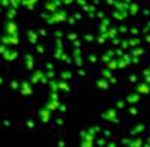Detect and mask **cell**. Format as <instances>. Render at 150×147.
I'll return each mask as SVG.
<instances>
[{
	"instance_id": "d6a6232c",
	"label": "cell",
	"mask_w": 150,
	"mask_h": 147,
	"mask_svg": "<svg viewBox=\"0 0 150 147\" xmlns=\"http://www.w3.org/2000/svg\"><path fill=\"white\" fill-rule=\"evenodd\" d=\"M38 33H39V35H41V36H45V30H44V29H41V30L38 32Z\"/></svg>"
},
{
	"instance_id": "8d00e7d4",
	"label": "cell",
	"mask_w": 150,
	"mask_h": 147,
	"mask_svg": "<svg viewBox=\"0 0 150 147\" xmlns=\"http://www.w3.org/2000/svg\"><path fill=\"white\" fill-rule=\"evenodd\" d=\"M74 18H77V20H80V18H81V15H80V14H75V15H74Z\"/></svg>"
},
{
	"instance_id": "52a82bcc",
	"label": "cell",
	"mask_w": 150,
	"mask_h": 147,
	"mask_svg": "<svg viewBox=\"0 0 150 147\" xmlns=\"http://www.w3.org/2000/svg\"><path fill=\"white\" fill-rule=\"evenodd\" d=\"M3 59H5V60H8V62H14V60H17V59H18V53H17V51L6 50L5 54H3Z\"/></svg>"
},
{
	"instance_id": "8992f818",
	"label": "cell",
	"mask_w": 150,
	"mask_h": 147,
	"mask_svg": "<svg viewBox=\"0 0 150 147\" xmlns=\"http://www.w3.org/2000/svg\"><path fill=\"white\" fill-rule=\"evenodd\" d=\"M0 41L6 45H18V36H14V35H6L5 33Z\"/></svg>"
},
{
	"instance_id": "e575fe53",
	"label": "cell",
	"mask_w": 150,
	"mask_h": 147,
	"mask_svg": "<svg viewBox=\"0 0 150 147\" xmlns=\"http://www.w3.org/2000/svg\"><path fill=\"white\" fill-rule=\"evenodd\" d=\"M77 2L81 5V6H84V5H86V2H84V0H77Z\"/></svg>"
},
{
	"instance_id": "4fadbf2b",
	"label": "cell",
	"mask_w": 150,
	"mask_h": 147,
	"mask_svg": "<svg viewBox=\"0 0 150 147\" xmlns=\"http://www.w3.org/2000/svg\"><path fill=\"white\" fill-rule=\"evenodd\" d=\"M59 89L60 90H63L65 93H68L71 89H69V86H68V83H66V80H59Z\"/></svg>"
},
{
	"instance_id": "cb8c5ba5",
	"label": "cell",
	"mask_w": 150,
	"mask_h": 147,
	"mask_svg": "<svg viewBox=\"0 0 150 147\" xmlns=\"http://www.w3.org/2000/svg\"><path fill=\"white\" fill-rule=\"evenodd\" d=\"M56 47H59V48H63V45H62V39H60V38H57V39H56Z\"/></svg>"
},
{
	"instance_id": "f546056e",
	"label": "cell",
	"mask_w": 150,
	"mask_h": 147,
	"mask_svg": "<svg viewBox=\"0 0 150 147\" xmlns=\"http://www.w3.org/2000/svg\"><path fill=\"white\" fill-rule=\"evenodd\" d=\"M62 2H63V5H71L74 0H62Z\"/></svg>"
},
{
	"instance_id": "83f0119b",
	"label": "cell",
	"mask_w": 150,
	"mask_h": 147,
	"mask_svg": "<svg viewBox=\"0 0 150 147\" xmlns=\"http://www.w3.org/2000/svg\"><path fill=\"white\" fill-rule=\"evenodd\" d=\"M108 68H110V69H116V62H110V63H108Z\"/></svg>"
},
{
	"instance_id": "484cf974",
	"label": "cell",
	"mask_w": 150,
	"mask_h": 147,
	"mask_svg": "<svg viewBox=\"0 0 150 147\" xmlns=\"http://www.w3.org/2000/svg\"><path fill=\"white\" fill-rule=\"evenodd\" d=\"M11 87H12V89H18V87H20V84H18V81H12Z\"/></svg>"
},
{
	"instance_id": "3957f363",
	"label": "cell",
	"mask_w": 150,
	"mask_h": 147,
	"mask_svg": "<svg viewBox=\"0 0 150 147\" xmlns=\"http://www.w3.org/2000/svg\"><path fill=\"white\" fill-rule=\"evenodd\" d=\"M5 33L6 35H14V36H18V26L15 21L12 20H8L5 23Z\"/></svg>"
},
{
	"instance_id": "9c48e42d",
	"label": "cell",
	"mask_w": 150,
	"mask_h": 147,
	"mask_svg": "<svg viewBox=\"0 0 150 147\" xmlns=\"http://www.w3.org/2000/svg\"><path fill=\"white\" fill-rule=\"evenodd\" d=\"M45 9H47L48 12L54 14V12H57V11L60 9V6L56 3V2H50V0H48L47 3H45Z\"/></svg>"
},
{
	"instance_id": "d590c367",
	"label": "cell",
	"mask_w": 150,
	"mask_h": 147,
	"mask_svg": "<svg viewBox=\"0 0 150 147\" xmlns=\"http://www.w3.org/2000/svg\"><path fill=\"white\" fill-rule=\"evenodd\" d=\"M132 12H137V5H132Z\"/></svg>"
},
{
	"instance_id": "5bb4252c",
	"label": "cell",
	"mask_w": 150,
	"mask_h": 147,
	"mask_svg": "<svg viewBox=\"0 0 150 147\" xmlns=\"http://www.w3.org/2000/svg\"><path fill=\"white\" fill-rule=\"evenodd\" d=\"M36 2H38V0H23V2H21V5H24L27 9H30V11H32V9L35 8Z\"/></svg>"
},
{
	"instance_id": "2e32d148",
	"label": "cell",
	"mask_w": 150,
	"mask_h": 147,
	"mask_svg": "<svg viewBox=\"0 0 150 147\" xmlns=\"http://www.w3.org/2000/svg\"><path fill=\"white\" fill-rule=\"evenodd\" d=\"M71 77H72V74L69 72V71H63V72L60 74V78H62V80H71Z\"/></svg>"
},
{
	"instance_id": "6da1fadb",
	"label": "cell",
	"mask_w": 150,
	"mask_h": 147,
	"mask_svg": "<svg viewBox=\"0 0 150 147\" xmlns=\"http://www.w3.org/2000/svg\"><path fill=\"white\" fill-rule=\"evenodd\" d=\"M42 17L47 18V24H56V23H65L66 20H68V14H66V11H63V9H59L57 12L50 14V15L44 14Z\"/></svg>"
},
{
	"instance_id": "4dcf8cb0",
	"label": "cell",
	"mask_w": 150,
	"mask_h": 147,
	"mask_svg": "<svg viewBox=\"0 0 150 147\" xmlns=\"http://www.w3.org/2000/svg\"><path fill=\"white\" fill-rule=\"evenodd\" d=\"M51 69H54V66L51 63H47V71H51Z\"/></svg>"
},
{
	"instance_id": "7a4b0ae2",
	"label": "cell",
	"mask_w": 150,
	"mask_h": 147,
	"mask_svg": "<svg viewBox=\"0 0 150 147\" xmlns=\"http://www.w3.org/2000/svg\"><path fill=\"white\" fill-rule=\"evenodd\" d=\"M48 81H50V78H48L42 71H36V72H33L32 78H30V83H32V84H36V83H48Z\"/></svg>"
},
{
	"instance_id": "f35d334b",
	"label": "cell",
	"mask_w": 150,
	"mask_h": 147,
	"mask_svg": "<svg viewBox=\"0 0 150 147\" xmlns=\"http://www.w3.org/2000/svg\"><path fill=\"white\" fill-rule=\"evenodd\" d=\"M2 83H3V78H0V84H2Z\"/></svg>"
},
{
	"instance_id": "ac0fdd59",
	"label": "cell",
	"mask_w": 150,
	"mask_h": 147,
	"mask_svg": "<svg viewBox=\"0 0 150 147\" xmlns=\"http://www.w3.org/2000/svg\"><path fill=\"white\" fill-rule=\"evenodd\" d=\"M75 57H81V50H80V47H75L74 48V59Z\"/></svg>"
},
{
	"instance_id": "44dd1931",
	"label": "cell",
	"mask_w": 150,
	"mask_h": 147,
	"mask_svg": "<svg viewBox=\"0 0 150 147\" xmlns=\"http://www.w3.org/2000/svg\"><path fill=\"white\" fill-rule=\"evenodd\" d=\"M6 50H8V48H6V44H3V42H2V44H0V54L3 56V54H5V51H6Z\"/></svg>"
},
{
	"instance_id": "74e56055",
	"label": "cell",
	"mask_w": 150,
	"mask_h": 147,
	"mask_svg": "<svg viewBox=\"0 0 150 147\" xmlns=\"http://www.w3.org/2000/svg\"><path fill=\"white\" fill-rule=\"evenodd\" d=\"M68 20H69V21H68L69 24H74V23H75V21H74V18H68Z\"/></svg>"
},
{
	"instance_id": "5b68a950",
	"label": "cell",
	"mask_w": 150,
	"mask_h": 147,
	"mask_svg": "<svg viewBox=\"0 0 150 147\" xmlns=\"http://www.w3.org/2000/svg\"><path fill=\"white\" fill-rule=\"evenodd\" d=\"M20 92H21V95H24V96H30V95L33 93V90H32V83H30V81H23V83L20 84Z\"/></svg>"
},
{
	"instance_id": "603a6c76",
	"label": "cell",
	"mask_w": 150,
	"mask_h": 147,
	"mask_svg": "<svg viewBox=\"0 0 150 147\" xmlns=\"http://www.w3.org/2000/svg\"><path fill=\"white\" fill-rule=\"evenodd\" d=\"M98 86L102 87V89H105V87H107V83H105L104 80H99V81H98Z\"/></svg>"
},
{
	"instance_id": "ba28073f",
	"label": "cell",
	"mask_w": 150,
	"mask_h": 147,
	"mask_svg": "<svg viewBox=\"0 0 150 147\" xmlns=\"http://www.w3.org/2000/svg\"><path fill=\"white\" fill-rule=\"evenodd\" d=\"M45 107H48L51 111H54V110H57L60 107V102H59V99H53V98H48V101H47V104H45Z\"/></svg>"
},
{
	"instance_id": "ffe728a7",
	"label": "cell",
	"mask_w": 150,
	"mask_h": 147,
	"mask_svg": "<svg viewBox=\"0 0 150 147\" xmlns=\"http://www.w3.org/2000/svg\"><path fill=\"white\" fill-rule=\"evenodd\" d=\"M21 2H23V0H11V6H14V8H17L18 9V6L21 5Z\"/></svg>"
},
{
	"instance_id": "7c38bea8",
	"label": "cell",
	"mask_w": 150,
	"mask_h": 147,
	"mask_svg": "<svg viewBox=\"0 0 150 147\" xmlns=\"http://www.w3.org/2000/svg\"><path fill=\"white\" fill-rule=\"evenodd\" d=\"M6 9H8V11H6V17H8V20L15 18V15H17V8L9 6V8H6Z\"/></svg>"
},
{
	"instance_id": "277c9868",
	"label": "cell",
	"mask_w": 150,
	"mask_h": 147,
	"mask_svg": "<svg viewBox=\"0 0 150 147\" xmlns=\"http://www.w3.org/2000/svg\"><path fill=\"white\" fill-rule=\"evenodd\" d=\"M50 119H51V110L44 105L41 110H39V120H41L42 123H47Z\"/></svg>"
},
{
	"instance_id": "f1b7e54d",
	"label": "cell",
	"mask_w": 150,
	"mask_h": 147,
	"mask_svg": "<svg viewBox=\"0 0 150 147\" xmlns=\"http://www.w3.org/2000/svg\"><path fill=\"white\" fill-rule=\"evenodd\" d=\"M60 36H63L62 30H56V38H60Z\"/></svg>"
},
{
	"instance_id": "9a60e30c",
	"label": "cell",
	"mask_w": 150,
	"mask_h": 147,
	"mask_svg": "<svg viewBox=\"0 0 150 147\" xmlns=\"http://www.w3.org/2000/svg\"><path fill=\"white\" fill-rule=\"evenodd\" d=\"M104 119H105V120H111V119H114V117H116V113H114V110H108L107 113H104Z\"/></svg>"
},
{
	"instance_id": "30bf717a",
	"label": "cell",
	"mask_w": 150,
	"mask_h": 147,
	"mask_svg": "<svg viewBox=\"0 0 150 147\" xmlns=\"http://www.w3.org/2000/svg\"><path fill=\"white\" fill-rule=\"evenodd\" d=\"M24 62H26V68H27V69H33L35 60H33V56H32V54H26V57H24Z\"/></svg>"
},
{
	"instance_id": "836d02e7",
	"label": "cell",
	"mask_w": 150,
	"mask_h": 147,
	"mask_svg": "<svg viewBox=\"0 0 150 147\" xmlns=\"http://www.w3.org/2000/svg\"><path fill=\"white\" fill-rule=\"evenodd\" d=\"M59 110H60V111H66V107H65V105H60Z\"/></svg>"
},
{
	"instance_id": "d4e9b609",
	"label": "cell",
	"mask_w": 150,
	"mask_h": 147,
	"mask_svg": "<svg viewBox=\"0 0 150 147\" xmlns=\"http://www.w3.org/2000/svg\"><path fill=\"white\" fill-rule=\"evenodd\" d=\"M47 77L50 78V80H53V78H54V71H53V69H51V71H48V72H47Z\"/></svg>"
},
{
	"instance_id": "8fae6325",
	"label": "cell",
	"mask_w": 150,
	"mask_h": 147,
	"mask_svg": "<svg viewBox=\"0 0 150 147\" xmlns=\"http://www.w3.org/2000/svg\"><path fill=\"white\" fill-rule=\"evenodd\" d=\"M38 36H39V33L35 30H27V38H29V41L32 44H36V41H38Z\"/></svg>"
},
{
	"instance_id": "1f68e13d",
	"label": "cell",
	"mask_w": 150,
	"mask_h": 147,
	"mask_svg": "<svg viewBox=\"0 0 150 147\" xmlns=\"http://www.w3.org/2000/svg\"><path fill=\"white\" fill-rule=\"evenodd\" d=\"M69 39H71V41H74V39H77V35H74V33H71V35H69Z\"/></svg>"
},
{
	"instance_id": "d6986e66",
	"label": "cell",
	"mask_w": 150,
	"mask_h": 147,
	"mask_svg": "<svg viewBox=\"0 0 150 147\" xmlns=\"http://www.w3.org/2000/svg\"><path fill=\"white\" fill-rule=\"evenodd\" d=\"M0 5H2V8H9L11 6V0H0Z\"/></svg>"
},
{
	"instance_id": "4316f807",
	"label": "cell",
	"mask_w": 150,
	"mask_h": 147,
	"mask_svg": "<svg viewBox=\"0 0 150 147\" xmlns=\"http://www.w3.org/2000/svg\"><path fill=\"white\" fill-rule=\"evenodd\" d=\"M27 126H29V129H33V126H35L33 120H27Z\"/></svg>"
},
{
	"instance_id": "e0dca14e",
	"label": "cell",
	"mask_w": 150,
	"mask_h": 147,
	"mask_svg": "<svg viewBox=\"0 0 150 147\" xmlns=\"http://www.w3.org/2000/svg\"><path fill=\"white\" fill-rule=\"evenodd\" d=\"M138 92H141V93H149V87L144 86V84H141V86H138Z\"/></svg>"
},
{
	"instance_id": "7402d4cb",
	"label": "cell",
	"mask_w": 150,
	"mask_h": 147,
	"mask_svg": "<svg viewBox=\"0 0 150 147\" xmlns=\"http://www.w3.org/2000/svg\"><path fill=\"white\" fill-rule=\"evenodd\" d=\"M36 51H38V53H44V51H45V50H44V45H41V44H39V45H36Z\"/></svg>"
}]
</instances>
